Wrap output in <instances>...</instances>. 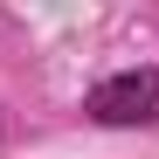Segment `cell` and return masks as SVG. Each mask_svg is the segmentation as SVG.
<instances>
[{"mask_svg":"<svg viewBox=\"0 0 159 159\" xmlns=\"http://www.w3.org/2000/svg\"><path fill=\"white\" fill-rule=\"evenodd\" d=\"M83 111H90L97 125H159V69L104 76V83L83 97Z\"/></svg>","mask_w":159,"mask_h":159,"instance_id":"cell-1","label":"cell"}]
</instances>
